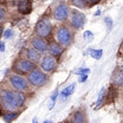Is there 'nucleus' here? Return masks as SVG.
Instances as JSON below:
<instances>
[{"mask_svg":"<svg viewBox=\"0 0 123 123\" xmlns=\"http://www.w3.org/2000/svg\"><path fill=\"white\" fill-rule=\"evenodd\" d=\"M89 55H90L91 58L96 59V61H99L102 58V56H103V50L102 49H91Z\"/></svg>","mask_w":123,"mask_h":123,"instance_id":"nucleus-19","label":"nucleus"},{"mask_svg":"<svg viewBox=\"0 0 123 123\" xmlns=\"http://www.w3.org/2000/svg\"><path fill=\"white\" fill-rule=\"evenodd\" d=\"M69 12H70L69 6H68L66 4L62 2V4L57 5V6L55 7V10H53V18H55L56 20H58V21H64V20L68 19Z\"/></svg>","mask_w":123,"mask_h":123,"instance_id":"nucleus-9","label":"nucleus"},{"mask_svg":"<svg viewBox=\"0 0 123 123\" xmlns=\"http://www.w3.org/2000/svg\"><path fill=\"white\" fill-rule=\"evenodd\" d=\"M104 23L107 24L108 31H110L111 29H112V20H111V18H110V17H105V18H104Z\"/></svg>","mask_w":123,"mask_h":123,"instance_id":"nucleus-24","label":"nucleus"},{"mask_svg":"<svg viewBox=\"0 0 123 123\" xmlns=\"http://www.w3.org/2000/svg\"><path fill=\"white\" fill-rule=\"evenodd\" d=\"M34 68H36V63L29 59H18L13 64V70L20 75H29Z\"/></svg>","mask_w":123,"mask_h":123,"instance_id":"nucleus-6","label":"nucleus"},{"mask_svg":"<svg viewBox=\"0 0 123 123\" xmlns=\"http://www.w3.org/2000/svg\"><path fill=\"white\" fill-rule=\"evenodd\" d=\"M39 66L46 74L53 72L56 70V68H57V59H56V57H53L51 55L46 56L44 58H42V61L39 63Z\"/></svg>","mask_w":123,"mask_h":123,"instance_id":"nucleus-8","label":"nucleus"},{"mask_svg":"<svg viewBox=\"0 0 123 123\" xmlns=\"http://www.w3.org/2000/svg\"><path fill=\"white\" fill-rule=\"evenodd\" d=\"M112 82L117 86H123V72L120 68L116 69L115 72L112 74Z\"/></svg>","mask_w":123,"mask_h":123,"instance_id":"nucleus-15","label":"nucleus"},{"mask_svg":"<svg viewBox=\"0 0 123 123\" xmlns=\"http://www.w3.org/2000/svg\"><path fill=\"white\" fill-rule=\"evenodd\" d=\"M4 51H5V43L0 42V52H4Z\"/></svg>","mask_w":123,"mask_h":123,"instance_id":"nucleus-28","label":"nucleus"},{"mask_svg":"<svg viewBox=\"0 0 123 123\" xmlns=\"http://www.w3.org/2000/svg\"><path fill=\"white\" fill-rule=\"evenodd\" d=\"M89 1H90V2H92V4H96V2H98L99 0H89Z\"/></svg>","mask_w":123,"mask_h":123,"instance_id":"nucleus-30","label":"nucleus"},{"mask_svg":"<svg viewBox=\"0 0 123 123\" xmlns=\"http://www.w3.org/2000/svg\"><path fill=\"white\" fill-rule=\"evenodd\" d=\"M12 36H13V30L12 29H7L5 31V33H4L5 39H10V38H12Z\"/></svg>","mask_w":123,"mask_h":123,"instance_id":"nucleus-25","label":"nucleus"},{"mask_svg":"<svg viewBox=\"0 0 123 123\" xmlns=\"http://www.w3.org/2000/svg\"><path fill=\"white\" fill-rule=\"evenodd\" d=\"M120 69L122 70V72H123V65H121V66H120Z\"/></svg>","mask_w":123,"mask_h":123,"instance_id":"nucleus-31","label":"nucleus"},{"mask_svg":"<svg viewBox=\"0 0 123 123\" xmlns=\"http://www.w3.org/2000/svg\"><path fill=\"white\" fill-rule=\"evenodd\" d=\"M75 88H76V83H72V84H70V85H68L64 90L62 92H59V96H61L62 101H66L72 93L75 91Z\"/></svg>","mask_w":123,"mask_h":123,"instance_id":"nucleus-13","label":"nucleus"},{"mask_svg":"<svg viewBox=\"0 0 123 123\" xmlns=\"http://www.w3.org/2000/svg\"><path fill=\"white\" fill-rule=\"evenodd\" d=\"M26 57H27V59L31 62H33V63H37V62L40 61V52L39 51H37L36 49H29L27 51H26Z\"/></svg>","mask_w":123,"mask_h":123,"instance_id":"nucleus-14","label":"nucleus"},{"mask_svg":"<svg viewBox=\"0 0 123 123\" xmlns=\"http://www.w3.org/2000/svg\"><path fill=\"white\" fill-rule=\"evenodd\" d=\"M36 34L39 36V37H43V38H47L50 37L51 32H52V24L50 21L49 18H42L37 24H36Z\"/></svg>","mask_w":123,"mask_h":123,"instance_id":"nucleus-4","label":"nucleus"},{"mask_svg":"<svg viewBox=\"0 0 123 123\" xmlns=\"http://www.w3.org/2000/svg\"><path fill=\"white\" fill-rule=\"evenodd\" d=\"M105 95H107V90H105L104 88L101 89V91L98 93L97 101L93 103V109H95V110H97V109H99V108L102 107V104L104 103V97H105Z\"/></svg>","mask_w":123,"mask_h":123,"instance_id":"nucleus-16","label":"nucleus"},{"mask_svg":"<svg viewBox=\"0 0 123 123\" xmlns=\"http://www.w3.org/2000/svg\"><path fill=\"white\" fill-rule=\"evenodd\" d=\"M18 116H19V112L17 110H14V111L7 110V112L2 115V118H4L5 122H12V121H14Z\"/></svg>","mask_w":123,"mask_h":123,"instance_id":"nucleus-17","label":"nucleus"},{"mask_svg":"<svg viewBox=\"0 0 123 123\" xmlns=\"http://www.w3.org/2000/svg\"><path fill=\"white\" fill-rule=\"evenodd\" d=\"M5 17H6V11H5V8L0 7V21H2V20L5 19Z\"/></svg>","mask_w":123,"mask_h":123,"instance_id":"nucleus-27","label":"nucleus"},{"mask_svg":"<svg viewBox=\"0 0 123 123\" xmlns=\"http://www.w3.org/2000/svg\"><path fill=\"white\" fill-rule=\"evenodd\" d=\"M56 40L58 44H61L63 47H68L74 42V34L72 31L68 26H61L56 32Z\"/></svg>","mask_w":123,"mask_h":123,"instance_id":"nucleus-3","label":"nucleus"},{"mask_svg":"<svg viewBox=\"0 0 123 123\" xmlns=\"http://www.w3.org/2000/svg\"><path fill=\"white\" fill-rule=\"evenodd\" d=\"M83 37H84V39H86L88 42H91L92 39H93V33H92L91 31H85V32L83 33Z\"/></svg>","mask_w":123,"mask_h":123,"instance_id":"nucleus-23","label":"nucleus"},{"mask_svg":"<svg viewBox=\"0 0 123 123\" xmlns=\"http://www.w3.org/2000/svg\"><path fill=\"white\" fill-rule=\"evenodd\" d=\"M17 7L21 14H29L32 10V2H31V0H18Z\"/></svg>","mask_w":123,"mask_h":123,"instance_id":"nucleus-11","label":"nucleus"},{"mask_svg":"<svg viewBox=\"0 0 123 123\" xmlns=\"http://www.w3.org/2000/svg\"><path fill=\"white\" fill-rule=\"evenodd\" d=\"M71 4L77 8H85L88 6V0H71Z\"/></svg>","mask_w":123,"mask_h":123,"instance_id":"nucleus-20","label":"nucleus"},{"mask_svg":"<svg viewBox=\"0 0 123 123\" xmlns=\"http://www.w3.org/2000/svg\"><path fill=\"white\" fill-rule=\"evenodd\" d=\"M75 74L76 75H83V74H90V69H88V68H79V69H77L75 70Z\"/></svg>","mask_w":123,"mask_h":123,"instance_id":"nucleus-22","label":"nucleus"},{"mask_svg":"<svg viewBox=\"0 0 123 123\" xmlns=\"http://www.w3.org/2000/svg\"><path fill=\"white\" fill-rule=\"evenodd\" d=\"M71 122H75V123H83L85 122V116L82 111H75L72 114V117L70 118Z\"/></svg>","mask_w":123,"mask_h":123,"instance_id":"nucleus-18","label":"nucleus"},{"mask_svg":"<svg viewBox=\"0 0 123 123\" xmlns=\"http://www.w3.org/2000/svg\"><path fill=\"white\" fill-rule=\"evenodd\" d=\"M10 83H11V85H12V88L17 90V91H26V90H29V80L25 78V77H23L20 74H12L11 76H10Z\"/></svg>","mask_w":123,"mask_h":123,"instance_id":"nucleus-5","label":"nucleus"},{"mask_svg":"<svg viewBox=\"0 0 123 123\" xmlns=\"http://www.w3.org/2000/svg\"><path fill=\"white\" fill-rule=\"evenodd\" d=\"M2 33H4V30H2V26L0 25V38H1V36H2Z\"/></svg>","mask_w":123,"mask_h":123,"instance_id":"nucleus-29","label":"nucleus"},{"mask_svg":"<svg viewBox=\"0 0 123 123\" xmlns=\"http://www.w3.org/2000/svg\"><path fill=\"white\" fill-rule=\"evenodd\" d=\"M88 75L89 74H83V75H79V82L80 83H85L86 80H88Z\"/></svg>","mask_w":123,"mask_h":123,"instance_id":"nucleus-26","label":"nucleus"},{"mask_svg":"<svg viewBox=\"0 0 123 123\" xmlns=\"http://www.w3.org/2000/svg\"><path fill=\"white\" fill-rule=\"evenodd\" d=\"M31 45H32V47H33V49H36L37 51H39L40 53H44V52H46V51H47L49 43L46 42L45 38L37 36V37H34V38L32 39Z\"/></svg>","mask_w":123,"mask_h":123,"instance_id":"nucleus-10","label":"nucleus"},{"mask_svg":"<svg viewBox=\"0 0 123 123\" xmlns=\"http://www.w3.org/2000/svg\"><path fill=\"white\" fill-rule=\"evenodd\" d=\"M27 80H29V84H31V85H33L36 88H42L49 82V76L42 69L34 68L29 74Z\"/></svg>","mask_w":123,"mask_h":123,"instance_id":"nucleus-2","label":"nucleus"},{"mask_svg":"<svg viewBox=\"0 0 123 123\" xmlns=\"http://www.w3.org/2000/svg\"><path fill=\"white\" fill-rule=\"evenodd\" d=\"M0 101L2 108L6 110L14 111L24 105L26 97L21 91H12V90H2L0 92Z\"/></svg>","mask_w":123,"mask_h":123,"instance_id":"nucleus-1","label":"nucleus"},{"mask_svg":"<svg viewBox=\"0 0 123 123\" xmlns=\"http://www.w3.org/2000/svg\"><path fill=\"white\" fill-rule=\"evenodd\" d=\"M47 50H49V52H50L51 56L58 58L59 56H62V53H63V51H64V47H63L61 44H58L57 42H53V43L49 44Z\"/></svg>","mask_w":123,"mask_h":123,"instance_id":"nucleus-12","label":"nucleus"},{"mask_svg":"<svg viewBox=\"0 0 123 123\" xmlns=\"http://www.w3.org/2000/svg\"><path fill=\"white\" fill-rule=\"evenodd\" d=\"M58 96H59V90L58 89H56L53 93H52V96H51V102H50V105H49V110H52L53 107H55V104H56V101H57V98H58Z\"/></svg>","mask_w":123,"mask_h":123,"instance_id":"nucleus-21","label":"nucleus"},{"mask_svg":"<svg viewBox=\"0 0 123 123\" xmlns=\"http://www.w3.org/2000/svg\"><path fill=\"white\" fill-rule=\"evenodd\" d=\"M85 23H86V17H85L84 13H82V12H79V11H77V10H74V11L71 12L70 24H71V26H72L74 29H76V30L83 29L84 25H85Z\"/></svg>","mask_w":123,"mask_h":123,"instance_id":"nucleus-7","label":"nucleus"}]
</instances>
